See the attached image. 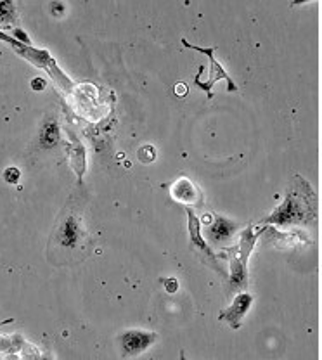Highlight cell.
Returning <instances> with one entry per match:
<instances>
[{
  "instance_id": "6da1fadb",
  "label": "cell",
  "mask_w": 322,
  "mask_h": 360,
  "mask_svg": "<svg viewBox=\"0 0 322 360\" xmlns=\"http://www.w3.org/2000/svg\"><path fill=\"white\" fill-rule=\"evenodd\" d=\"M317 201L312 186L305 179L295 175L286 191V200L262 222L272 225L309 224L317 219Z\"/></svg>"
},
{
  "instance_id": "7a4b0ae2",
  "label": "cell",
  "mask_w": 322,
  "mask_h": 360,
  "mask_svg": "<svg viewBox=\"0 0 322 360\" xmlns=\"http://www.w3.org/2000/svg\"><path fill=\"white\" fill-rule=\"evenodd\" d=\"M87 229L80 213L75 208H68L56 225L54 232L49 243L51 255L56 251L54 262H68L73 260L77 255L87 248Z\"/></svg>"
},
{
  "instance_id": "3957f363",
  "label": "cell",
  "mask_w": 322,
  "mask_h": 360,
  "mask_svg": "<svg viewBox=\"0 0 322 360\" xmlns=\"http://www.w3.org/2000/svg\"><path fill=\"white\" fill-rule=\"evenodd\" d=\"M258 236L260 234H255L253 227L250 225V227H246L245 231H243L238 248H231V291H241L246 290V286H248V260Z\"/></svg>"
},
{
  "instance_id": "277c9868",
  "label": "cell",
  "mask_w": 322,
  "mask_h": 360,
  "mask_svg": "<svg viewBox=\"0 0 322 360\" xmlns=\"http://www.w3.org/2000/svg\"><path fill=\"white\" fill-rule=\"evenodd\" d=\"M187 229H189V246L194 253H198L201 257V260L212 267L213 270L220 274L222 277H227L226 270H224L222 265H219V260H217V255L213 253L212 248L207 245L205 238L201 236V222L196 215H194L193 208H187Z\"/></svg>"
},
{
  "instance_id": "5b68a950",
  "label": "cell",
  "mask_w": 322,
  "mask_h": 360,
  "mask_svg": "<svg viewBox=\"0 0 322 360\" xmlns=\"http://www.w3.org/2000/svg\"><path fill=\"white\" fill-rule=\"evenodd\" d=\"M156 340H158L156 333L142 331V329H129V331H123L118 336V345L123 357L129 359L144 354Z\"/></svg>"
},
{
  "instance_id": "8992f818",
  "label": "cell",
  "mask_w": 322,
  "mask_h": 360,
  "mask_svg": "<svg viewBox=\"0 0 322 360\" xmlns=\"http://www.w3.org/2000/svg\"><path fill=\"white\" fill-rule=\"evenodd\" d=\"M181 44L184 45L186 49H193V51H198V52H201V54L208 56V59H210V78H208L207 84H205V92L208 94V97H213L212 87L215 85V82H219V80H226L227 84H229V85H227V90H229V92H236V90H238V87L234 85V82H232V78L229 77V75H227V71L224 70L220 63H217L215 56H213V54H215V51H217L215 47H210V49L198 47V45H193V44L187 42L186 39H182Z\"/></svg>"
},
{
  "instance_id": "52a82bcc",
  "label": "cell",
  "mask_w": 322,
  "mask_h": 360,
  "mask_svg": "<svg viewBox=\"0 0 322 360\" xmlns=\"http://www.w3.org/2000/svg\"><path fill=\"white\" fill-rule=\"evenodd\" d=\"M170 194L175 201L182 202L187 208L191 206H203V193L200 187L187 177H181L175 180L170 187Z\"/></svg>"
},
{
  "instance_id": "ba28073f",
  "label": "cell",
  "mask_w": 322,
  "mask_h": 360,
  "mask_svg": "<svg viewBox=\"0 0 322 360\" xmlns=\"http://www.w3.org/2000/svg\"><path fill=\"white\" fill-rule=\"evenodd\" d=\"M252 303L253 296L250 295V292H239V295H236L234 302H232L226 310H222V312L219 314V321L229 322L232 329H239L243 324V319L246 317L250 307H252Z\"/></svg>"
},
{
  "instance_id": "9c48e42d",
  "label": "cell",
  "mask_w": 322,
  "mask_h": 360,
  "mask_svg": "<svg viewBox=\"0 0 322 360\" xmlns=\"http://www.w3.org/2000/svg\"><path fill=\"white\" fill-rule=\"evenodd\" d=\"M238 222L226 219V217H213V220L207 225V238L215 246H224L229 243L232 236L238 231Z\"/></svg>"
},
{
  "instance_id": "30bf717a",
  "label": "cell",
  "mask_w": 322,
  "mask_h": 360,
  "mask_svg": "<svg viewBox=\"0 0 322 360\" xmlns=\"http://www.w3.org/2000/svg\"><path fill=\"white\" fill-rule=\"evenodd\" d=\"M59 142V125L58 120L47 116L40 129V148L54 149Z\"/></svg>"
},
{
  "instance_id": "8fae6325",
  "label": "cell",
  "mask_w": 322,
  "mask_h": 360,
  "mask_svg": "<svg viewBox=\"0 0 322 360\" xmlns=\"http://www.w3.org/2000/svg\"><path fill=\"white\" fill-rule=\"evenodd\" d=\"M16 6L13 2H0V22L9 26L16 22Z\"/></svg>"
},
{
  "instance_id": "7c38bea8",
  "label": "cell",
  "mask_w": 322,
  "mask_h": 360,
  "mask_svg": "<svg viewBox=\"0 0 322 360\" xmlns=\"http://www.w3.org/2000/svg\"><path fill=\"white\" fill-rule=\"evenodd\" d=\"M137 158L142 161V163H151L156 158V149L153 146H142L137 151Z\"/></svg>"
},
{
  "instance_id": "4fadbf2b",
  "label": "cell",
  "mask_w": 322,
  "mask_h": 360,
  "mask_svg": "<svg viewBox=\"0 0 322 360\" xmlns=\"http://www.w3.org/2000/svg\"><path fill=\"white\" fill-rule=\"evenodd\" d=\"M21 179V172L18 167H7L6 170H4V180H6L7 184H18V180Z\"/></svg>"
},
{
  "instance_id": "5bb4252c",
  "label": "cell",
  "mask_w": 322,
  "mask_h": 360,
  "mask_svg": "<svg viewBox=\"0 0 322 360\" xmlns=\"http://www.w3.org/2000/svg\"><path fill=\"white\" fill-rule=\"evenodd\" d=\"M165 288H167V291L170 292V295H174V292L179 290V281L175 279V277H170V279L165 281Z\"/></svg>"
},
{
  "instance_id": "9a60e30c",
  "label": "cell",
  "mask_w": 322,
  "mask_h": 360,
  "mask_svg": "<svg viewBox=\"0 0 322 360\" xmlns=\"http://www.w3.org/2000/svg\"><path fill=\"white\" fill-rule=\"evenodd\" d=\"M32 87L33 90H44L46 89V80H44V78H33Z\"/></svg>"
},
{
  "instance_id": "2e32d148",
  "label": "cell",
  "mask_w": 322,
  "mask_h": 360,
  "mask_svg": "<svg viewBox=\"0 0 322 360\" xmlns=\"http://www.w3.org/2000/svg\"><path fill=\"white\" fill-rule=\"evenodd\" d=\"M175 94H177L179 97H184L187 94V85L184 84V82H179L177 85H175Z\"/></svg>"
},
{
  "instance_id": "e0dca14e",
  "label": "cell",
  "mask_w": 322,
  "mask_h": 360,
  "mask_svg": "<svg viewBox=\"0 0 322 360\" xmlns=\"http://www.w3.org/2000/svg\"><path fill=\"white\" fill-rule=\"evenodd\" d=\"M14 37H18V39H21V42L26 44V45H30V44H32V42H30V39H28V37L25 35V33H23V30H21V28H14Z\"/></svg>"
},
{
  "instance_id": "ac0fdd59",
  "label": "cell",
  "mask_w": 322,
  "mask_h": 360,
  "mask_svg": "<svg viewBox=\"0 0 322 360\" xmlns=\"http://www.w3.org/2000/svg\"><path fill=\"white\" fill-rule=\"evenodd\" d=\"M181 360H187V359L184 357V352H181Z\"/></svg>"
}]
</instances>
